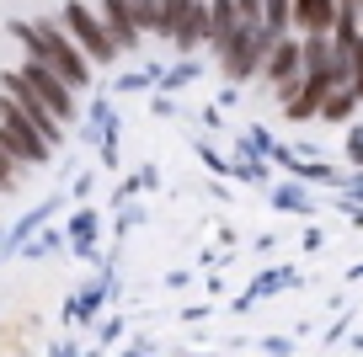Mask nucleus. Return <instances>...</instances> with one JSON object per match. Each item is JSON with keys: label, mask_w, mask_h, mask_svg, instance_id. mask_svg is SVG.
<instances>
[{"label": "nucleus", "mask_w": 363, "mask_h": 357, "mask_svg": "<svg viewBox=\"0 0 363 357\" xmlns=\"http://www.w3.org/2000/svg\"><path fill=\"white\" fill-rule=\"evenodd\" d=\"M11 33L22 38V48H27V59H38V64H48L59 80H65L69 91H80L91 80V59L80 54V43L65 33V22H11Z\"/></svg>", "instance_id": "nucleus-1"}, {"label": "nucleus", "mask_w": 363, "mask_h": 357, "mask_svg": "<svg viewBox=\"0 0 363 357\" xmlns=\"http://www.w3.org/2000/svg\"><path fill=\"white\" fill-rule=\"evenodd\" d=\"M0 144H6V155H11L16 166H43V160L54 155V144H48V139L27 123L22 107H16L6 91H0Z\"/></svg>", "instance_id": "nucleus-2"}, {"label": "nucleus", "mask_w": 363, "mask_h": 357, "mask_svg": "<svg viewBox=\"0 0 363 357\" xmlns=\"http://www.w3.org/2000/svg\"><path fill=\"white\" fill-rule=\"evenodd\" d=\"M59 22H65V33H69V38H75V43H80V54H86L91 64H113V59H118V43H113V38H107L102 16L91 11L86 0H69Z\"/></svg>", "instance_id": "nucleus-3"}, {"label": "nucleus", "mask_w": 363, "mask_h": 357, "mask_svg": "<svg viewBox=\"0 0 363 357\" xmlns=\"http://www.w3.org/2000/svg\"><path fill=\"white\" fill-rule=\"evenodd\" d=\"M0 91H6V96H11L16 107H22V118H27V123H33L38 134L48 139V144H59V139H65V123H59L54 112H48L43 101L33 96V86L22 80V69H6V75H0Z\"/></svg>", "instance_id": "nucleus-4"}, {"label": "nucleus", "mask_w": 363, "mask_h": 357, "mask_svg": "<svg viewBox=\"0 0 363 357\" xmlns=\"http://www.w3.org/2000/svg\"><path fill=\"white\" fill-rule=\"evenodd\" d=\"M22 80H27V86H33V96L43 101L48 112H54L59 123H75V91H69V86H65V80H59V75H54V69H48V64H38V59H27V64H22Z\"/></svg>", "instance_id": "nucleus-5"}, {"label": "nucleus", "mask_w": 363, "mask_h": 357, "mask_svg": "<svg viewBox=\"0 0 363 357\" xmlns=\"http://www.w3.org/2000/svg\"><path fill=\"white\" fill-rule=\"evenodd\" d=\"M262 75L272 80V91H278V101L289 96V91L299 86V75H305V54H299V43L294 38H272V48H267V59H262Z\"/></svg>", "instance_id": "nucleus-6"}, {"label": "nucleus", "mask_w": 363, "mask_h": 357, "mask_svg": "<svg viewBox=\"0 0 363 357\" xmlns=\"http://www.w3.org/2000/svg\"><path fill=\"white\" fill-rule=\"evenodd\" d=\"M102 27H107V38H113L118 43V54H123V48H134L139 43V33H145V27L134 22V11H128V0H102Z\"/></svg>", "instance_id": "nucleus-7"}, {"label": "nucleus", "mask_w": 363, "mask_h": 357, "mask_svg": "<svg viewBox=\"0 0 363 357\" xmlns=\"http://www.w3.org/2000/svg\"><path fill=\"white\" fill-rule=\"evenodd\" d=\"M289 22H294L299 33H331L337 0H289Z\"/></svg>", "instance_id": "nucleus-8"}, {"label": "nucleus", "mask_w": 363, "mask_h": 357, "mask_svg": "<svg viewBox=\"0 0 363 357\" xmlns=\"http://www.w3.org/2000/svg\"><path fill=\"white\" fill-rule=\"evenodd\" d=\"M171 43L182 48V54H193L198 43H208V0H193L187 11H182L177 33H171Z\"/></svg>", "instance_id": "nucleus-9"}, {"label": "nucleus", "mask_w": 363, "mask_h": 357, "mask_svg": "<svg viewBox=\"0 0 363 357\" xmlns=\"http://www.w3.org/2000/svg\"><path fill=\"white\" fill-rule=\"evenodd\" d=\"M352 107H358L352 86H347V80H337V86H326V96H320V112H315V118H326V123H347Z\"/></svg>", "instance_id": "nucleus-10"}, {"label": "nucleus", "mask_w": 363, "mask_h": 357, "mask_svg": "<svg viewBox=\"0 0 363 357\" xmlns=\"http://www.w3.org/2000/svg\"><path fill=\"white\" fill-rule=\"evenodd\" d=\"M16 176H22V166H16V160L6 155V144H0V192H11V187H16Z\"/></svg>", "instance_id": "nucleus-11"}]
</instances>
